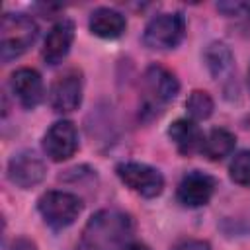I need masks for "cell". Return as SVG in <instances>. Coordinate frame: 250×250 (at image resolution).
I'll return each mask as SVG.
<instances>
[{
	"instance_id": "cell-23",
	"label": "cell",
	"mask_w": 250,
	"mask_h": 250,
	"mask_svg": "<svg viewBox=\"0 0 250 250\" xmlns=\"http://www.w3.org/2000/svg\"><path fill=\"white\" fill-rule=\"evenodd\" d=\"M248 88H250V66H248Z\"/></svg>"
},
{
	"instance_id": "cell-21",
	"label": "cell",
	"mask_w": 250,
	"mask_h": 250,
	"mask_svg": "<svg viewBox=\"0 0 250 250\" xmlns=\"http://www.w3.org/2000/svg\"><path fill=\"white\" fill-rule=\"evenodd\" d=\"M125 250H150L146 244H143V242H131Z\"/></svg>"
},
{
	"instance_id": "cell-12",
	"label": "cell",
	"mask_w": 250,
	"mask_h": 250,
	"mask_svg": "<svg viewBox=\"0 0 250 250\" xmlns=\"http://www.w3.org/2000/svg\"><path fill=\"white\" fill-rule=\"evenodd\" d=\"M74 41V23L66 18L59 20L51 31L47 33L45 37V45H43V59L49 62V64H57L61 62L68 51H70V45Z\"/></svg>"
},
{
	"instance_id": "cell-7",
	"label": "cell",
	"mask_w": 250,
	"mask_h": 250,
	"mask_svg": "<svg viewBox=\"0 0 250 250\" xmlns=\"http://www.w3.org/2000/svg\"><path fill=\"white\" fill-rule=\"evenodd\" d=\"M43 150L55 162H62L74 156L78 150V133L74 123L68 119L53 123L43 137Z\"/></svg>"
},
{
	"instance_id": "cell-13",
	"label": "cell",
	"mask_w": 250,
	"mask_h": 250,
	"mask_svg": "<svg viewBox=\"0 0 250 250\" xmlns=\"http://www.w3.org/2000/svg\"><path fill=\"white\" fill-rule=\"evenodd\" d=\"M88 27L96 37L102 39H117L123 35L127 21L123 18V14H119L113 8H96L90 14L88 20Z\"/></svg>"
},
{
	"instance_id": "cell-22",
	"label": "cell",
	"mask_w": 250,
	"mask_h": 250,
	"mask_svg": "<svg viewBox=\"0 0 250 250\" xmlns=\"http://www.w3.org/2000/svg\"><path fill=\"white\" fill-rule=\"evenodd\" d=\"M244 10H246V12L250 14V4H246V6H244Z\"/></svg>"
},
{
	"instance_id": "cell-14",
	"label": "cell",
	"mask_w": 250,
	"mask_h": 250,
	"mask_svg": "<svg viewBox=\"0 0 250 250\" xmlns=\"http://www.w3.org/2000/svg\"><path fill=\"white\" fill-rule=\"evenodd\" d=\"M168 135H170V139L174 141L178 152L184 154V156L193 154L197 148L201 150L203 135H201L199 127H197L191 119H176V121L170 125Z\"/></svg>"
},
{
	"instance_id": "cell-16",
	"label": "cell",
	"mask_w": 250,
	"mask_h": 250,
	"mask_svg": "<svg viewBox=\"0 0 250 250\" xmlns=\"http://www.w3.org/2000/svg\"><path fill=\"white\" fill-rule=\"evenodd\" d=\"M203 59H205V64H207L211 76L217 78V80L221 76L229 74L230 68H232V53L221 41H215V43L207 45V49L203 53Z\"/></svg>"
},
{
	"instance_id": "cell-8",
	"label": "cell",
	"mask_w": 250,
	"mask_h": 250,
	"mask_svg": "<svg viewBox=\"0 0 250 250\" xmlns=\"http://www.w3.org/2000/svg\"><path fill=\"white\" fill-rule=\"evenodd\" d=\"M45 162L31 150H21L14 154L8 162V178L12 184L27 189L37 186L45 178Z\"/></svg>"
},
{
	"instance_id": "cell-15",
	"label": "cell",
	"mask_w": 250,
	"mask_h": 250,
	"mask_svg": "<svg viewBox=\"0 0 250 250\" xmlns=\"http://www.w3.org/2000/svg\"><path fill=\"white\" fill-rule=\"evenodd\" d=\"M236 139L230 131L227 129H211L201 143V152L209 158V160H223L225 156H229L234 150Z\"/></svg>"
},
{
	"instance_id": "cell-5",
	"label": "cell",
	"mask_w": 250,
	"mask_h": 250,
	"mask_svg": "<svg viewBox=\"0 0 250 250\" xmlns=\"http://www.w3.org/2000/svg\"><path fill=\"white\" fill-rule=\"evenodd\" d=\"M184 33H186V20H184V16L178 14V12H166V14L154 16L146 23L143 41L150 49L166 51V49L178 47L180 41L184 39Z\"/></svg>"
},
{
	"instance_id": "cell-10",
	"label": "cell",
	"mask_w": 250,
	"mask_h": 250,
	"mask_svg": "<svg viewBox=\"0 0 250 250\" xmlns=\"http://www.w3.org/2000/svg\"><path fill=\"white\" fill-rule=\"evenodd\" d=\"M215 193V180L209 174H203L199 170H193L182 178L178 184V201L184 207H203L209 203V199Z\"/></svg>"
},
{
	"instance_id": "cell-6",
	"label": "cell",
	"mask_w": 250,
	"mask_h": 250,
	"mask_svg": "<svg viewBox=\"0 0 250 250\" xmlns=\"http://www.w3.org/2000/svg\"><path fill=\"white\" fill-rule=\"evenodd\" d=\"M119 180L141 197H156L164 189V178L162 174L143 162H121L115 168Z\"/></svg>"
},
{
	"instance_id": "cell-3",
	"label": "cell",
	"mask_w": 250,
	"mask_h": 250,
	"mask_svg": "<svg viewBox=\"0 0 250 250\" xmlns=\"http://www.w3.org/2000/svg\"><path fill=\"white\" fill-rule=\"evenodd\" d=\"M37 23L25 14H4L0 27L2 61L10 62L23 55L37 39Z\"/></svg>"
},
{
	"instance_id": "cell-18",
	"label": "cell",
	"mask_w": 250,
	"mask_h": 250,
	"mask_svg": "<svg viewBox=\"0 0 250 250\" xmlns=\"http://www.w3.org/2000/svg\"><path fill=\"white\" fill-rule=\"evenodd\" d=\"M229 172H230V178L234 184L250 188V150H240L232 158Z\"/></svg>"
},
{
	"instance_id": "cell-4",
	"label": "cell",
	"mask_w": 250,
	"mask_h": 250,
	"mask_svg": "<svg viewBox=\"0 0 250 250\" xmlns=\"http://www.w3.org/2000/svg\"><path fill=\"white\" fill-rule=\"evenodd\" d=\"M37 209L49 227L66 229L78 219L82 199L70 191H47L37 199Z\"/></svg>"
},
{
	"instance_id": "cell-1",
	"label": "cell",
	"mask_w": 250,
	"mask_h": 250,
	"mask_svg": "<svg viewBox=\"0 0 250 250\" xmlns=\"http://www.w3.org/2000/svg\"><path fill=\"white\" fill-rule=\"evenodd\" d=\"M133 221L117 209H102L94 213L80 236L78 250H125L131 244Z\"/></svg>"
},
{
	"instance_id": "cell-20",
	"label": "cell",
	"mask_w": 250,
	"mask_h": 250,
	"mask_svg": "<svg viewBox=\"0 0 250 250\" xmlns=\"http://www.w3.org/2000/svg\"><path fill=\"white\" fill-rule=\"evenodd\" d=\"M176 250H211V246L205 240H188V242L180 244Z\"/></svg>"
},
{
	"instance_id": "cell-19",
	"label": "cell",
	"mask_w": 250,
	"mask_h": 250,
	"mask_svg": "<svg viewBox=\"0 0 250 250\" xmlns=\"http://www.w3.org/2000/svg\"><path fill=\"white\" fill-rule=\"evenodd\" d=\"M10 250H37V244L25 236H18L12 240L10 244Z\"/></svg>"
},
{
	"instance_id": "cell-17",
	"label": "cell",
	"mask_w": 250,
	"mask_h": 250,
	"mask_svg": "<svg viewBox=\"0 0 250 250\" xmlns=\"http://www.w3.org/2000/svg\"><path fill=\"white\" fill-rule=\"evenodd\" d=\"M186 109L191 119H207L213 113V98L205 90H193L186 100Z\"/></svg>"
},
{
	"instance_id": "cell-9",
	"label": "cell",
	"mask_w": 250,
	"mask_h": 250,
	"mask_svg": "<svg viewBox=\"0 0 250 250\" xmlns=\"http://www.w3.org/2000/svg\"><path fill=\"white\" fill-rule=\"evenodd\" d=\"M51 107L59 113L74 111L82 102V78L80 72L70 70L59 76L49 90Z\"/></svg>"
},
{
	"instance_id": "cell-11",
	"label": "cell",
	"mask_w": 250,
	"mask_h": 250,
	"mask_svg": "<svg viewBox=\"0 0 250 250\" xmlns=\"http://www.w3.org/2000/svg\"><path fill=\"white\" fill-rule=\"evenodd\" d=\"M10 86H12V92L16 94L18 102L25 107V109H33L41 104L43 100V80L39 76L37 70L33 68H18L16 72H12V78H10Z\"/></svg>"
},
{
	"instance_id": "cell-2",
	"label": "cell",
	"mask_w": 250,
	"mask_h": 250,
	"mask_svg": "<svg viewBox=\"0 0 250 250\" xmlns=\"http://www.w3.org/2000/svg\"><path fill=\"white\" fill-rule=\"evenodd\" d=\"M178 78L164 66L150 64L143 74V98H141V117H158L166 104L178 96Z\"/></svg>"
}]
</instances>
